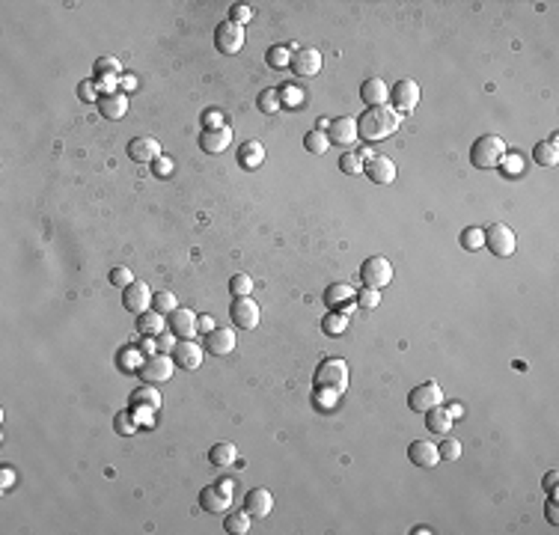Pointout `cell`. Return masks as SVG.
Returning <instances> with one entry per match:
<instances>
[{"instance_id":"obj_1","label":"cell","mask_w":559,"mask_h":535,"mask_svg":"<svg viewBox=\"0 0 559 535\" xmlns=\"http://www.w3.org/2000/svg\"><path fill=\"white\" fill-rule=\"evenodd\" d=\"M398 125H402V113H396L393 107H369V111L357 119V134L363 137V140L375 143V140H384V137H390L393 131H398Z\"/></svg>"},{"instance_id":"obj_2","label":"cell","mask_w":559,"mask_h":535,"mask_svg":"<svg viewBox=\"0 0 559 535\" xmlns=\"http://www.w3.org/2000/svg\"><path fill=\"white\" fill-rule=\"evenodd\" d=\"M348 381H351V369L342 357H327V360L318 363V369L313 375V384L315 390H333V393H342Z\"/></svg>"},{"instance_id":"obj_3","label":"cell","mask_w":559,"mask_h":535,"mask_svg":"<svg viewBox=\"0 0 559 535\" xmlns=\"http://www.w3.org/2000/svg\"><path fill=\"white\" fill-rule=\"evenodd\" d=\"M503 155H506V143H503V137H497V134L476 137L473 146H470V164L476 170H494V167H500Z\"/></svg>"},{"instance_id":"obj_4","label":"cell","mask_w":559,"mask_h":535,"mask_svg":"<svg viewBox=\"0 0 559 535\" xmlns=\"http://www.w3.org/2000/svg\"><path fill=\"white\" fill-rule=\"evenodd\" d=\"M173 369H176V360L173 357H167L164 351H155V354H149L143 363H140V381L143 384H152V386H158V384H164V381H169L173 378Z\"/></svg>"},{"instance_id":"obj_5","label":"cell","mask_w":559,"mask_h":535,"mask_svg":"<svg viewBox=\"0 0 559 535\" xmlns=\"http://www.w3.org/2000/svg\"><path fill=\"white\" fill-rule=\"evenodd\" d=\"M360 280H363L366 289H384V285H390V280H393L390 259H384V256H369V259L360 265Z\"/></svg>"},{"instance_id":"obj_6","label":"cell","mask_w":559,"mask_h":535,"mask_svg":"<svg viewBox=\"0 0 559 535\" xmlns=\"http://www.w3.org/2000/svg\"><path fill=\"white\" fill-rule=\"evenodd\" d=\"M437 404H443V390L434 381H425V384H419V386H414V390L407 393V408L416 411V413L432 411V408H437Z\"/></svg>"},{"instance_id":"obj_7","label":"cell","mask_w":559,"mask_h":535,"mask_svg":"<svg viewBox=\"0 0 559 535\" xmlns=\"http://www.w3.org/2000/svg\"><path fill=\"white\" fill-rule=\"evenodd\" d=\"M485 247L494 256H503V259H506V256L515 253L517 238H515V232L508 229L506 223H494V226H488V229H485Z\"/></svg>"},{"instance_id":"obj_8","label":"cell","mask_w":559,"mask_h":535,"mask_svg":"<svg viewBox=\"0 0 559 535\" xmlns=\"http://www.w3.org/2000/svg\"><path fill=\"white\" fill-rule=\"evenodd\" d=\"M214 48L221 54H238L244 48V27L235 21H223L214 30Z\"/></svg>"},{"instance_id":"obj_9","label":"cell","mask_w":559,"mask_h":535,"mask_svg":"<svg viewBox=\"0 0 559 535\" xmlns=\"http://www.w3.org/2000/svg\"><path fill=\"white\" fill-rule=\"evenodd\" d=\"M152 301H155V292L149 289V285L143 283V280H134L128 289L122 292V306L128 312H134V315H143V312H149V306H152Z\"/></svg>"},{"instance_id":"obj_10","label":"cell","mask_w":559,"mask_h":535,"mask_svg":"<svg viewBox=\"0 0 559 535\" xmlns=\"http://www.w3.org/2000/svg\"><path fill=\"white\" fill-rule=\"evenodd\" d=\"M393 111L396 113H411L414 107L419 104V84L414 81V77H402L396 86H393Z\"/></svg>"},{"instance_id":"obj_11","label":"cell","mask_w":559,"mask_h":535,"mask_svg":"<svg viewBox=\"0 0 559 535\" xmlns=\"http://www.w3.org/2000/svg\"><path fill=\"white\" fill-rule=\"evenodd\" d=\"M229 319H232V324L241 327V330H253L259 324V303L253 297H235L232 306H229Z\"/></svg>"},{"instance_id":"obj_12","label":"cell","mask_w":559,"mask_h":535,"mask_svg":"<svg viewBox=\"0 0 559 535\" xmlns=\"http://www.w3.org/2000/svg\"><path fill=\"white\" fill-rule=\"evenodd\" d=\"M322 51H315V48H297V51L292 54V72L297 77H315L318 72H322Z\"/></svg>"},{"instance_id":"obj_13","label":"cell","mask_w":559,"mask_h":535,"mask_svg":"<svg viewBox=\"0 0 559 535\" xmlns=\"http://www.w3.org/2000/svg\"><path fill=\"white\" fill-rule=\"evenodd\" d=\"M232 146V125H223V128H205L199 134V149L203 152H212V155H221Z\"/></svg>"},{"instance_id":"obj_14","label":"cell","mask_w":559,"mask_h":535,"mask_svg":"<svg viewBox=\"0 0 559 535\" xmlns=\"http://www.w3.org/2000/svg\"><path fill=\"white\" fill-rule=\"evenodd\" d=\"M327 137H331V143L336 146H351L357 137V119L354 116H336L331 119V125H327Z\"/></svg>"},{"instance_id":"obj_15","label":"cell","mask_w":559,"mask_h":535,"mask_svg":"<svg viewBox=\"0 0 559 535\" xmlns=\"http://www.w3.org/2000/svg\"><path fill=\"white\" fill-rule=\"evenodd\" d=\"M128 158L137 164H155L158 158H161V143H158L155 137H134V140L128 143Z\"/></svg>"},{"instance_id":"obj_16","label":"cell","mask_w":559,"mask_h":535,"mask_svg":"<svg viewBox=\"0 0 559 535\" xmlns=\"http://www.w3.org/2000/svg\"><path fill=\"white\" fill-rule=\"evenodd\" d=\"M173 360H176V366H182V369H187V372L199 369V366H203V345L194 342V339H182V342H176V348H173Z\"/></svg>"},{"instance_id":"obj_17","label":"cell","mask_w":559,"mask_h":535,"mask_svg":"<svg viewBox=\"0 0 559 535\" xmlns=\"http://www.w3.org/2000/svg\"><path fill=\"white\" fill-rule=\"evenodd\" d=\"M169 330H173V336H178V339H194L196 330H199V315L178 306V310L169 315Z\"/></svg>"},{"instance_id":"obj_18","label":"cell","mask_w":559,"mask_h":535,"mask_svg":"<svg viewBox=\"0 0 559 535\" xmlns=\"http://www.w3.org/2000/svg\"><path fill=\"white\" fill-rule=\"evenodd\" d=\"M407 458H411L414 467H434L437 461H441V452H437V443L432 440H414L407 446Z\"/></svg>"},{"instance_id":"obj_19","label":"cell","mask_w":559,"mask_h":535,"mask_svg":"<svg viewBox=\"0 0 559 535\" xmlns=\"http://www.w3.org/2000/svg\"><path fill=\"white\" fill-rule=\"evenodd\" d=\"M360 98L366 107H381L390 102V86L384 84V77H366L360 84Z\"/></svg>"},{"instance_id":"obj_20","label":"cell","mask_w":559,"mask_h":535,"mask_svg":"<svg viewBox=\"0 0 559 535\" xmlns=\"http://www.w3.org/2000/svg\"><path fill=\"white\" fill-rule=\"evenodd\" d=\"M363 173L372 178L375 185H390L393 178H396V164L387 155H375V158H369V161H366Z\"/></svg>"},{"instance_id":"obj_21","label":"cell","mask_w":559,"mask_h":535,"mask_svg":"<svg viewBox=\"0 0 559 535\" xmlns=\"http://www.w3.org/2000/svg\"><path fill=\"white\" fill-rule=\"evenodd\" d=\"M244 509L250 511V518H268V514H271V509H274V494L268 491V488H253V491H247Z\"/></svg>"},{"instance_id":"obj_22","label":"cell","mask_w":559,"mask_h":535,"mask_svg":"<svg viewBox=\"0 0 559 535\" xmlns=\"http://www.w3.org/2000/svg\"><path fill=\"white\" fill-rule=\"evenodd\" d=\"M205 348H208V354H214V357L232 354V351H235V333H232V327H214V330L208 333V339H205Z\"/></svg>"},{"instance_id":"obj_23","label":"cell","mask_w":559,"mask_h":535,"mask_svg":"<svg viewBox=\"0 0 559 535\" xmlns=\"http://www.w3.org/2000/svg\"><path fill=\"white\" fill-rule=\"evenodd\" d=\"M199 505L205 511H226L232 505V494L223 491L221 485H208V488L199 491Z\"/></svg>"},{"instance_id":"obj_24","label":"cell","mask_w":559,"mask_h":535,"mask_svg":"<svg viewBox=\"0 0 559 535\" xmlns=\"http://www.w3.org/2000/svg\"><path fill=\"white\" fill-rule=\"evenodd\" d=\"M98 111L104 119H122L128 113V95L125 93H107L98 98Z\"/></svg>"},{"instance_id":"obj_25","label":"cell","mask_w":559,"mask_h":535,"mask_svg":"<svg viewBox=\"0 0 559 535\" xmlns=\"http://www.w3.org/2000/svg\"><path fill=\"white\" fill-rule=\"evenodd\" d=\"M425 429L432 431V434H441V438H446V434H449V429H452V416H449V411L443 408V404L425 411Z\"/></svg>"},{"instance_id":"obj_26","label":"cell","mask_w":559,"mask_h":535,"mask_svg":"<svg viewBox=\"0 0 559 535\" xmlns=\"http://www.w3.org/2000/svg\"><path fill=\"white\" fill-rule=\"evenodd\" d=\"M238 161H241V167H247V170H256V167H262L265 161V146L259 140H247L241 149H238Z\"/></svg>"},{"instance_id":"obj_27","label":"cell","mask_w":559,"mask_h":535,"mask_svg":"<svg viewBox=\"0 0 559 535\" xmlns=\"http://www.w3.org/2000/svg\"><path fill=\"white\" fill-rule=\"evenodd\" d=\"M131 404H134V408H152V411H161V393H158V386L146 384V386H140V390L131 393Z\"/></svg>"},{"instance_id":"obj_28","label":"cell","mask_w":559,"mask_h":535,"mask_svg":"<svg viewBox=\"0 0 559 535\" xmlns=\"http://www.w3.org/2000/svg\"><path fill=\"white\" fill-rule=\"evenodd\" d=\"M208 461H212L214 467H229V464H235L238 461L235 443H214L212 449H208Z\"/></svg>"},{"instance_id":"obj_29","label":"cell","mask_w":559,"mask_h":535,"mask_svg":"<svg viewBox=\"0 0 559 535\" xmlns=\"http://www.w3.org/2000/svg\"><path fill=\"white\" fill-rule=\"evenodd\" d=\"M559 140L556 137H551V140H542L535 149H533V158H535V164H542V167H556V161H559Z\"/></svg>"},{"instance_id":"obj_30","label":"cell","mask_w":559,"mask_h":535,"mask_svg":"<svg viewBox=\"0 0 559 535\" xmlns=\"http://www.w3.org/2000/svg\"><path fill=\"white\" fill-rule=\"evenodd\" d=\"M137 330L143 336H161L164 333V315L155 312V310L137 315Z\"/></svg>"},{"instance_id":"obj_31","label":"cell","mask_w":559,"mask_h":535,"mask_svg":"<svg viewBox=\"0 0 559 535\" xmlns=\"http://www.w3.org/2000/svg\"><path fill=\"white\" fill-rule=\"evenodd\" d=\"M351 294H354V289L348 283H333V285H327L324 301H327V306H342V303H351Z\"/></svg>"},{"instance_id":"obj_32","label":"cell","mask_w":559,"mask_h":535,"mask_svg":"<svg viewBox=\"0 0 559 535\" xmlns=\"http://www.w3.org/2000/svg\"><path fill=\"white\" fill-rule=\"evenodd\" d=\"M223 529L226 532H232V535H244V532H250V511H232V514H226V520H223Z\"/></svg>"},{"instance_id":"obj_33","label":"cell","mask_w":559,"mask_h":535,"mask_svg":"<svg viewBox=\"0 0 559 535\" xmlns=\"http://www.w3.org/2000/svg\"><path fill=\"white\" fill-rule=\"evenodd\" d=\"M152 310H155V312H161V315H173V312L178 310V297H176V292H155Z\"/></svg>"},{"instance_id":"obj_34","label":"cell","mask_w":559,"mask_h":535,"mask_svg":"<svg viewBox=\"0 0 559 535\" xmlns=\"http://www.w3.org/2000/svg\"><path fill=\"white\" fill-rule=\"evenodd\" d=\"M280 104H283V98H280V89L268 86V89H262V93H259V111H262V113H277Z\"/></svg>"},{"instance_id":"obj_35","label":"cell","mask_w":559,"mask_h":535,"mask_svg":"<svg viewBox=\"0 0 559 535\" xmlns=\"http://www.w3.org/2000/svg\"><path fill=\"white\" fill-rule=\"evenodd\" d=\"M304 146L309 149L313 155H324L327 152V146H331V137H327V131H309L306 137H304Z\"/></svg>"},{"instance_id":"obj_36","label":"cell","mask_w":559,"mask_h":535,"mask_svg":"<svg viewBox=\"0 0 559 535\" xmlns=\"http://www.w3.org/2000/svg\"><path fill=\"white\" fill-rule=\"evenodd\" d=\"M348 327V315L342 312V310H333L331 315H324L322 319V330L324 333H333V336H339Z\"/></svg>"},{"instance_id":"obj_37","label":"cell","mask_w":559,"mask_h":535,"mask_svg":"<svg viewBox=\"0 0 559 535\" xmlns=\"http://www.w3.org/2000/svg\"><path fill=\"white\" fill-rule=\"evenodd\" d=\"M229 292L235 297H250L253 292V276L250 274H235L232 280H229Z\"/></svg>"},{"instance_id":"obj_38","label":"cell","mask_w":559,"mask_h":535,"mask_svg":"<svg viewBox=\"0 0 559 535\" xmlns=\"http://www.w3.org/2000/svg\"><path fill=\"white\" fill-rule=\"evenodd\" d=\"M437 452H441V461L446 458V461H458L461 458V440H455V438H443V443L437 446Z\"/></svg>"},{"instance_id":"obj_39","label":"cell","mask_w":559,"mask_h":535,"mask_svg":"<svg viewBox=\"0 0 559 535\" xmlns=\"http://www.w3.org/2000/svg\"><path fill=\"white\" fill-rule=\"evenodd\" d=\"M461 247L464 250H479V247H485V232L470 226V229L461 232Z\"/></svg>"},{"instance_id":"obj_40","label":"cell","mask_w":559,"mask_h":535,"mask_svg":"<svg viewBox=\"0 0 559 535\" xmlns=\"http://www.w3.org/2000/svg\"><path fill=\"white\" fill-rule=\"evenodd\" d=\"M288 63H292V54H288V48L274 45L271 51H268V66H271V68H283V66H288Z\"/></svg>"},{"instance_id":"obj_41","label":"cell","mask_w":559,"mask_h":535,"mask_svg":"<svg viewBox=\"0 0 559 535\" xmlns=\"http://www.w3.org/2000/svg\"><path fill=\"white\" fill-rule=\"evenodd\" d=\"M339 170H342V173H348V176H357V173H363V161H360V155H354V152H345L342 158H339Z\"/></svg>"},{"instance_id":"obj_42","label":"cell","mask_w":559,"mask_h":535,"mask_svg":"<svg viewBox=\"0 0 559 535\" xmlns=\"http://www.w3.org/2000/svg\"><path fill=\"white\" fill-rule=\"evenodd\" d=\"M95 77H104V75H116L119 72V59L116 57H98L95 59Z\"/></svg>"},{"instance_id":"obj_43","label":"cell","mask_w":559,"mask_h":535,"mask_svg":"<svg viewBox=\"0 0 559 535\" xmlns=\"http://www.w3.org/2000/svg\"><path fill=\"white\" fill-rule=\"evenodd\" d=\"M378 303H381V289H363V292H357V306H363V310H375Z\"/></svg>"},{"instance_id":"obj_44","label":"cell","mask_w":559,"mask_h":535,"mask_svg":"<svg viewBox=\"0 0 559 535\" xmlns=\"http://www.w3.org/2000/svg\"><path fill=\"white\" fill-rule=\"evenodd\" d=\"M111 283H113V285H119V289H128V285L134 283V274H131V268H125V265L113 268V271H111Z\"/></svg>"},{"instance_id":"obj_45","label":"cell","mask_w":559,"mask_h":535,"mask_svg":"<svg viewBox=\"0 0 559 535\" xmlns=\"http://www.w3.org/2000/svg\"><path fill=\"white\" fill-rule=\"evenodd\" d=\"M253 18V9H250V3H235L232 9H229V21H235V24H247Z\"/></svg>"},{"instance_id":"obj_46","label":"cell","mask_w":559,"mask_h":535,"mask_svg":"<svg viewBox=\"0 0 559 535\" xmlns=\"http://www.w3.org/2000/svg\"><path fill=\"white\" fill-rule=\"evenodd\" d=\"M503 170H506V176H517V173H524V158L521 155H503Z\"/></svg>"},{"instance_id":"obj_47","label":"cell","mask_w":559,"mask_h":535,"mask_svg":"<svg viewBox=\"0 0 559 535\" xmlns=\"http://www.w3.org/2000/svg\"><path fill=\"white\" fill-rule=\"evenodd\" d=\"M116 431L119 434H137V422L131 420V413H128V411H122V413L116 416Z\"/></svg>"},{"instance_id":"obj_48","label":"cell","mask_w":559,"mask_h":535,"mask_svg":"<svg viewBox=\"0 0 559 535\" xmlns=\"http://www.w3.org/2000/svg\"><path fill=\"white\" fill-rule=\"evenodd\" d=\"M315 402L322 404V408H333L336 393H333V390H315Z\"/></svg>"},{"instance_id":"obj_49","label":"cell","mask_w":559,"mask_h":535,"mask_svg":"<svg viewBox=\"0 0 559 535\" xmlns=\"http://www.w3.org/2000/svg\"><path fill=\"white\" fill-rule=\"evenodd\" d=\"M169 173H173V161L161 155V158L155 161V176H169Z\"/></svg>"},{"instance_id":"obj_50","label":"cell","mask_w":559,"mask_h":535,"mask_svg":"<svg viewBox=\"0 0 559 535\" xmlns=\"http://www.w3.org/2000/svg\"><path fill=\"white\" fill-rule=\"evenodd\" d=\"M547 520L553 523H559V509H556V494H551V500H547Z\"/></svg>"},{"instance_id":"obj_51","label":"cell","mask_w":559,"mask_h":535,"mask_svg":"<svg viewBox=\"0 0 559 535\" xmlns=\"http://www.w3.org/2000/svg\"><path fill=\"white\" fill-rule=\"evenodd\" d=\"M77 93H81V98H84V102H93V98H95V84L84 81L81 86H77Z\"/></svg>"},{"instance_id":"obj_52","label":"cell","mask_w":559,"mask_h":535,"mask_svg":"<svg viewBox=\"0 0 559 535\" xmlns=\"http://www.w3.org/2000/svg\"><path fill=\"white\" fill-rule=\"evenodd\" d=\"M446 411H449L452 420H461V416H464V404L461 402H452V404H446Z\"/></svg>"},{"instance_id":"obj_53","label":"cell","mask_w":559,"mask_h":535,"mask_svg":"<svg viewBox=\"0 0 559 535\" xmlns=\"http://www.w3.org/2000/svg\"><path fill=\"white\" fill-rule=\"evenodd\" d=\"M556 482H559V473L556 470H551V473L544 476V488L551 491V494H556Z\"/></svg>"},{"instance_id":"obj_54","label":"cell","mask_w":559,"mask_h":535,"mask_svg":"<svg viewBox=\"0 0 559 535\" xmlns=\"http://www.w3.org/2000/svg\"><path fill=\"white\" fill-rule=\"evenodd\" d=\"M176 348V345H173V339H169V336H158V351H173Z\"/></svg>"},{"instance_id":"obj_55","label":"cell","mask_w":559,"mask_h":535,"mask_svg":"<svg viewBox=\"0 0 559 535\" xmlns=\"http://www.w3.org/2000/svg\"><path fill=\"white\" fill-rule=\"evenodd\" d=\"M199 330H205V333L214 330V319H212V315H203V319H199Z\"/></svg>"},{"instance_id":"obj_56","label":"cell","mask_w":559,"mask_h":535,"mask_svg":"<svg viewBox=\"0 0 559 535\" xmlns=\"http://www.w3.org/2000/svg\"><path fill=\"white\" fill-rule=\"evenodd\" d=\"M3 488H12V470H3Z\"/></svg>"}]
</instances>
